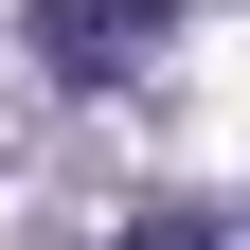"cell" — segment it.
Here are the masks:
<instances>
[{"mask_svg": "<svg viewBox=\"0 0 250 250\" xmlns=\"http://www.w3.org/2000/svg\"><path fill=\"white\" fill-rule=\"evenodd\" d=\"M161 36H179V0H36V72H54V89H107V72H143Z\"/></svg>", "mask_w": 250, "mask_h": 250, "instance_id": "1", "label": "cell"}, {"mask_svg": "<svg viewBox=\"0 0 250 250\" xmlns=\"http://www.w3.org/2000/svg\"><path fill=\"white\" fill-rule=\"evenodd\" d=\"M125 250H232V214H179V197H161V214H143Z\"/></svg>", "mask_w": 250, "mask_h": 250, "instance_id": "2", "label": "cell"}]
</instances>
